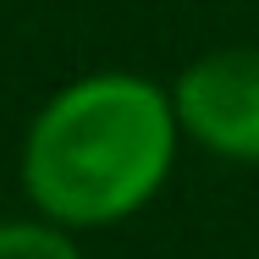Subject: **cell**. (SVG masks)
Wrapping results in <instances>:
<instances>
[{
    "label": "cell",
    "instance_id": "obj_3",
    "mask_svg": "<svg viewBox=\"0 0 259 259\" xmlns=\"http://www.w3.org/2000/svg\"><path fill=\"white\" fill-rule=\"evenodd\" d=\"M0 259H83V254L66 237V226H55V221H6Z\"/></svg>",
    "mask_w": 259,
    "mask_h": 259
},
{
    "label": "cell",
    "instance_id": "obj_1",
    "mask_svg": "<svg viewBox=\"0 0 259 259\" xmlns=\"http://www.w3.org/2000/svg\"><path fill=\"white\" fill-rule=\"evenodd\" d=\"M177 105L149 77H77L33 116L22 188L55 226H110L155 199L177 155Z\"/></svg>",
    "mask_w": 259,
    "mask_h": 259
},
{
    "label": "cell",
    "instance_id": "obj_2",
    "mask_svg": "<svg viewBox=\"0 0 259 259\" xmlns=\"http://www.w3.org/2000/svg\"><path fill=\"white\" fill-rule=\"evenodd\" d=\"M177 127L199 138L209 155L226 160H259V50H215L193 61L177 89Z\"/></svg>",
    "mask_w": 259,
    "mask_h": 259
}]
</instances>
